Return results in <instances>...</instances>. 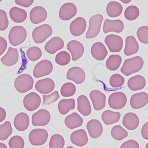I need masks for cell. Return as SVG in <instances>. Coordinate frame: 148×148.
Returning a JSON list of instances; mask_svg holds the SVG:
<instances>
[{
    "label": "cell",
    "instance_id": "6da1fadb",
    "mask_svg": "<svg viewBox=\"0 0 148 148\" xmlns=\"http://www.w3.org/2000/svg\"><path fill=\"white\" fill-rule=\"evenodd\" d=\"M144 60L140 56L127 59L121 69V72L125 76H129L135 73L139 72L143 68Z\"/></svg>",
    "mask_w": 148,
    "mask_h": 148
},
{
    "label": "cell",
    "instance_id": "7a4b0ae2",
    "mask_svg": "<svg viewBox=\"0 0 148 148\" xmlns=\"http://www.w3.org/2000/svg\"><path fill=\"white\" fill-rule=\"evenodd\" d=\"M34 79L29 74H24L18 76L14 83V88L20 93H25L33 87Z\"/></svg>",
    "mask_w": 148,
    "mask_h": 148
},
{
    "label": "cell",
    "instance_id": "3957f363",
    "mask_svg": "<svg viewBox=\"0 0 148 148\" xmlns=\"http://www.w3.org/2000/svg\"><path fill=\"white\" fill-rule=\"evenodd\" d=\"M27 31L21 26L12 27L9 34V40L13 46H17L22 44L27 38Z\"/></svg>",
    "mask_w": 148,
    "mask_h": 148
},
{
    "label": "cell",
    "instance_id": "277c9868",
    "mask_svg": "<svg viewBox=\"0 0 148 148\" xmlns=\"http://www.w3.org/2000/svg\"><path fill=\"white\" fill-rule=\"evenodd\" d=\"M103 20V16L100 14H96L90 18L89 27L86 35V39H92L99 34Z\"/></svg>",
    "mask_w": 148,
    "mask_h": 148
},
{
    "label": "cell",
    "instance_id": "5b68a950",
    "mask_svg": "<svg viewBox=\"0 0 148 148\" xmlns=\"http://www.w3.org/2000/svg\"><path fill=\"white\" fill-rule=\"evenodd\" d=\"M52 34V29L49 24H43L34 29L32 38L36 44L44 42Z\"/></svg>",
    "mask_w": 148,
    "mask_h": 148
},
{
    "label": "cell",
    "instance_id": "8992f818",
    "mask_svg": "<svg viewBox=\"0 0 148 148\" xmlns=\"http://www.w3.org/2000/svg\"><path fill=\"white\" fill-rule=\"evenodd\" d=\"M49 136L47 131L44 129H35L31 131L29 135V140L33 146L44 145Z\"/></svg>",
    "mask_w": 148,
    "mask_h": 148
},
{
    "label": "cell",
    "instance_id": "52a82bcc",
    "mask_svg": "<svg viewBox=\"0 0 148 148\" xmlns=\"http://www.w3.org/2000/svg\"><path fill=\"white\" fill-rule=\"evenodd\" d=\"M127 103V97L121 92L113 93L110 95L108 104L110 107L114 110H120L125 107Z\"/></svg>",
    "mask_w": 148,
    "mask_h": 148
},
{
    "label": "cell",
    "instance_id": "ba28073f",
    "mask_svg": "<svg viewBox=\"0 0 148 148\" xmlns=\"http://www.w3.org/2000/svg\"><path fill=\"white\" fill-rule=\"evenodd\" d=\"M53 65L49 60H42L36 64L33 70V76L36 78L47 76L52 72Z\"/></svg>",
    "mask_w": 148,
    "mask_h": 148
},
{
    "label": "cell",
    "instance_id": "9c48e42d",
    "mask_svg": "<svg viewBox=\"0 0 148 148\" xmlns=\"http://www.w3.org/2000/svg\"><path fill=\"white\" fill-rule=\"evenodd\" d=\"M51 116L49 111L40 109L34 113L32 116V125L34 126H46L51 121Z\"/></svg>",
    "mask_w": 148,
    "mask_h": 148
},
{
    "label": "cell",
    "instance_id": "30bf717a",
    "mask_svg": "<svg viewBox=\"0 0 148 148\" xmlns=\"http://www.w3.org/2000/svg\"><path fill=\"white\" fill-rule=\"evenodd\" d=\"M104 41L111 52H120L123 49V40L119 36L111 34L106 37Z\"/></svg>",
    "mask_w": 148,
    "mask_h": 148
},
{
    "label": "cell",
    "instance_id": "8fae6325",
    "mask_svg": "<svg viewBox=\"0 0 148 148\" xmlns=\"http://www.w3.org/2000/svg\"><path fill=\"white\" fill-rule=\"evenodd\" d=\"M40 103V96L35 92L30 93L24 98V106L26 109L30 112L35 111L39 108Z\"/></svg>",
    "mask_w": 148,
    "mask_h": 148
},
{
    "label": "cell",
    "instance_id": "7c38bea8",
    "mask_svg": "<svg viewBox=\"0 0 148 148\" xmlns=\"http://www.w3.org/2000/svg\"><path fill=\"white\" fill-rule=\"evenodd\" d=\"M93 108L96 111H100L106 106V95L98 90H93L89 94Z\"/></svg>",
    "mask_w": 148,
    "mask_h": 148
},
{
    "label": "cell",
    "instance_id": "4fadbf2b",
    "mask_svg": "<svg viewBox=\"0 0 148 148\" xmlns=\"http://www.w3.org/2000/svg\"><path fill=\"white\" fill-rule=\"evenodd\" d=\"M77 9L76 5L72 3H67L63 5L59 12V18L61 20H70L76 15Z\"/></svg>",
    "mask_w": 148,
    "mask_h": 148
},
{
    "label": "cell",
    "instance_id": "5bb4252c",
    "mask_svg": "<svg viewBox=\"0 0 148 148\" xmlns=\"http://www.w3.org/2000/svg\"><path fill=\"white\" fill-rule=\"evenodd\" d=\"M67 49L71 53L73 61H77L79 59L84 53V47L83 44L77 40L70 41L68 43Z\"/></svg>",
    "mask_w": 148,
    "mask_h": 148
},
{
    "label": "cell",
    "instance_id": "9a60e30c",
    "mask_svg": "<svg viewBox=\"0 0 148 148\" xmlns=\"http://www.w3.org/2000/svg\"><path fill=\"white\" fill-rule=\"evenodd\" d=\"M148 95L145 92L135 93L132 95L130 104L133 109H139L148 104Z\"/></svg>",
    "mask_w": 148,
    "mask_h": 148
},
{
    "label": "cell",
    "instance_id": "2e32d148",
    "mask_svg": "<svg viewBox=\"0 0 148 148\" xmlns=\"http://www.w3.org/2000/svg\"><path fill=\"white\" fill-rule=\"evenodd\" d=\"M86 28V19L82 17H77L71 22L70 25V31L71 34L75 37H78L84 33Z\"/></svg>",
    "mask_w": 148,
    "mask_h": 148
},
{
    "label": "cell",
    "instance_id": "e0dca14e",
    "mask_svg": "<svg viewBox=\"0 0 148 148\" xmlns=\"http://www.w3.org/2000/svg\"><path fill=\"white\" fill-rule=\"evenodd\" d=\"M66 77L68 79L73 81L76 84H81L86 79V73L81 68L73 67L68 71Z\"/></svg>",
    "mask_w": 148,
    "mask_h": 148
},
{
    "label": "cell",
    "instance_id": "ac0fdd59",
    "mask_svg": "<svg viewBox=\"0 0 148 148\" xmlns=\"http://www.w3.org/2000/svg\"><path fill=\"white\" fill-rule=\"evenodd\" d=\"M47 16L46 9L40 6L34 7L30 12V19L32 23L34 24H38L45 21Z\"/></svg>",
    "mask_w": 148,
    "mask_h": 148
},
{
    "label": "cell",
    "instance_id": "d6986e66",
    "mask_svg": "<svg viewBox=\"0 0 148 148\" xmlns=\"http://www.w3.org/2000/svg\"><path fill=\"white\" fill-rule=\"evenodd\" d=\"M55 88L54 81L51 78H46L37 81L35 88L37 91L42 94H47L51 92Z\"/></svg>",
    "mask_w": 148,
    "mask_h": 148
},
{
    "label": "cell",
    "instance_id": "ffe728a7",
    "mask_svg": "<svg viewBox=\"0 0 148 148\" xmlns=\"http://www.w3.org/2000/svg\"><path fill=\"white\" fill-rule=\"evenodd\" d=\"M123 29L124 24L121 20L120 19L111 20L106 19L104 23L103 30L105 34L111 32L120 33L123 30Z\"/></svg>",
    "mask_w": 148,
    "mask_h": 148
},
{
    "label": "cell",
    "instance_id": "44dd1931",
    "mask_svg": "<svg viewBox=\"0 0 148 148\" xmlns=\"http://www.w3.org/2000/svg\"><path fill=\"white\" fill-rule=\"evenodd\" d=\"M64 47V42L62 39L60 37H54L46 43L45 49L49 54H53Z\"/></svg>",
    "mask_w": 148,
    "mask_h": 148
},
{
    "label": "cell",
    "instance_id": "7402d4cb",
    "mask_svg": "<svg viewBox=\"0 0 148 148\" xmlns=\"http://www.w3.org/2000/svg\"><path fill=\"white\" fill-rule=\"evenodd\" d=\"M72 143L78 147H83L88 142V137L86 131L83 129L73 132L70 136Z\"/></svg>",
    "mask_w": 148,
    "mask_h": 148
},
{
    "label": "cell",
    "instance_id": "603a6c76",
    "mask_svg": "<svg viewBox=\"0 0 148 148\" xmlns=\"http://www.w3.org/2000/svg\"><path fill=\"white\" fill-rule=\"evenodd\" d=\"M19 54L17 49L10 47L6 54L1 58V61L4 65L10 67L15 65L17 62Z\"/></svg>",
    "mask_w": 148,
    "mask_h": 148
},
{
    "label": "cell",
    "instance_id": "cb8c5ba5",
    "mask_svg": "<svg viewBox=\"0 0 148 148\" xmlns=\"http://www.w3.org/2000/svg\"><path fill=\"white\" fill-rule=\"evenodd\" d=\"M89 136L92 138H99L103 132V126L101 123L97 120L89 121L86 125Z\"/></svg>",
    "mask_w": 148,
    "mask_h": 148
},
{
    "label": "cell",
    "instance_id": "d4e9b609",
    "mask_svg": "<svg viewBox=\"0 0 148 148\" xmlns=\"http://www.w3.org/2000/svg\"><path fill=\"white\" fill-rule=\"evenodd\" d=\"M91 53L93 57L96 60L102 61L106 58L108 51L103 43L96 42L91 47Z\"/></svg>",
    "mask_w": 148,
    "mask_h": 148
},
{
    "label": "cell",
    "instance_id": "484cf974",
    "mask_svg": "<svg viewBox=\"0 0 148 148\" xmlns=\"http://www.w3.org/2000/svg\"><path fill=\"white\" fill-rule=\"evenodd\" d=\"M29 117L25 113H19L14 119V126L18 131H24L27 130L29 125Z\"/></svg>",
    "mask_w": 148,
    "mask_h": 148
},
{
    "label": "cell",
    "instance_id": "4316f807",
    "mask_svg": "<svg viewBox=\"0 0 148 148\" xmlns=\"http://www.w3.org/2000/svg\"><path fill=\"white\" fill-rule=\"evenodd\" d=\"M123 124L129 130H133L138 127L139 119L134 113H127L123 118Z\"/></svg>",
    "mask_w": 148,
    "mask_h": 148
},
{
    "label": "cell",
    "instance_id": "83f0119b",
    "mask_svg": "<svg viewBox=\"0 0 148 148\" xmlns=\"http://www.w3.org/2000/svg\"><path fill=\"white\" fill-rule=\"evenodd\" d=\"M146 84V79L141 75H136L130 77L127 82L128 88L132 91L142 90L145 88Z\"/></svg>",
    "mask_w": 148,
    "mask_h": 148
},
{
    "label": "cell",
    "instance_id": "f1b7e54d",
    "mask_svg": "<svg viewBox=\"0 0 148 148\" xmlns=\"http://www.w3.org/2000/svg\"><path fill=\"white\" fill-rule=\"evenodd\" d=\"M139 49V46L135 37L130 36L125 39V46L124 53L126 56H130L136 53Z\"/></svg>",
    "mask_w": 148,
    "mask_h": 148
},
{
    "label": "cell",
    "instance_id": "f546056e",
    "mask_svg": "<svg viewBox=\"0 0 148 148\" xmlns=\"http://www.w3.org/2000/svg\"><path fill=\"white\" fill-rule=\"evenodd\" d=\"M77 110L84 116H88L91 113V107L88 99L85 95H81L77 98Z\"/></svg>",
    "mask_w": 148,
    "mask_h": 148
},
{
    "label": "cell",
    "instance_id": "4dcf8cb0",
    "mask_svg": "<svg viewBox=\"0 0 148 148\" xmlns=\"http://www.w3.org/2000/svg\"><path fill=\"white\" fill-rule=\"evenodd\" d=\"M83 118L77 113H73L66 117L65 124L68 128L73 130L82 126L83 123Z\"/></svg>",
    "mask_w": 148,
    "mask_h": 148
},
{
    "label": "cell",
    "instance_id": "1f68e13d",
    "mask_svg": "<svg viewBox=\"0 0 148 148\" xmlns=\"http://www.w3.org/2000/svg\"><path fill=\"white\" fill-rule=\"evenodd\" d=\"M10 18L14 22L20 23L24 22L27 17V12L24 10L17 7H13L9 12Z\"/></svg>",
    "mask_w": 148,
    "mask_h": 148
},
{
    "label": "cell",
    "instance_id": "d6a6232c",
    "mask_svg": "<svg viewBox=\"0 0 148 148\" xmlns=\"http://www.w3.org/2000/svg\"><path fill=\"white\" fill-rule=\"evenodd\" d=\"M121 116L120 112L106 110L102 113L101 118L103 123L107 125H109L118 123L120 121Z\"/></svg>",
    "mask_w": 148,
    "mask_h": 148
},
{
    "label": "cell",
    "instance_id": "836d02e7",
    "mask_svg": "<svg viewBox=\"0 0 148 148\" xmlns=\"http://www.w3.org/2000/svg\"><path fill=\"white\" fill-rule=\"evenodd\" d=\"M123 7L121 3L116 1H112L108 3L106 12L108 16L111 17H116L121 15Z\"/></svg>",
    "mask_w": 148,
    "mask_h": 148
},
{
    "label": "cell",
    "instance_id": "e575fe53",
    "mask_svg": "<svg viewBox=\"0 0 148 148\" xmlns=\"http://www.w3.org/2000/svg\"><path fill=\"white\" fill-rule=\"evenodd\" d=\"M76 103L74 99H62L59 101L58 105V109L59 113L63 115L66 114L70 110H74L75 108Z\"/></svg>",
    "mask_w": 148,
    "mask_h": 148
},
{
    "label": "cell",
    "instance_id": "d590c367",
    "mask_svg": "<svg viewBox=\"0 0 148 148\" xmlns=\"http://www.w3.org/2000/svg\"><path fill=\"white\" fill-rule=\"evenodd\" d=\"M121 62L122 58L121 56L118 54L111 55L106 61V67L110 71H116L120 67Z\"/></svg>",
    "mask_w": 148,
    "mask_h": 148
},
{
    "label": "cell",
    "instance_id": "8d00e7d4",
    "mask_svg": "<svg viewBox=\"0 0 148 148\" xmlns=\"http://www.w3.org/2000/svg\"><path fill=\"white\" fill-rule=\"evenodd\" d=\"M111 135L114 139L121 141L128 136V132L120 125L114 126L111 130Z\"/></svg>",
    "mask_w": 148,
    "mask_h": 148
},
{
    "label": "cell",
    "instance_id": "74e56055",
    "mask_svg": "<svg viewBox=\"0 0 148 148\" xmlns=\"http://www.w3.org/2000/svg\"><path fill=\"white\" fill-rule=\"evenodd\" d=\"M12 133V128L10 121H5L0 125V140L1 141L6 140Z\"/></svg>",
    "mask_w": 148,
    "mask_h": 148
},
{
    "label": "cell",
    "instance_id": "f35d334b",
    "mask_svg": "<svg viewBox=\"0 0 148 148\" xmlns=\"http://www.w3.org/2000/svg\"><path fill=\"white\" fill-rule=\"evenodd\" d=\"M76 91V88L73 84L66 83L61 88L60 93L62 96L65 97H69L74 95Z\"/></svg>",
    "mask_w": 148,
    "mask_h": 148
},
{
    "label": "cell",
    "instance_id": "ab89813d",
    "mask_svg": "<svg viewBox=\"0 0 148 148\" xmlns=\"http://www.w3.org/2000/svg\"><path fill=\"white\" fill-rule=\"evenodd\" d=\"M65 145V140L62 136L56 134L52 135L49 143L50 148H63Z\"/></svg>",
    "mask_w": 148,
    "mask_h": 148
},
{
    "label": "cell",
    "instance_id": "60d3db41",
    "mask_svg": "<svg viewBox=\"0 0 148 148\" xmlns=\"http://www.w3.org/2000/svg\"><path fill=\"white\" fill-rule=\"evenodd\" d=\"M139 14V10L137 7L135 5H130L125 10V16L126 19L132 21L136 19Z\"/></svg>",
    "mask_w": 148,
    "mask_h": 148
},
{
    "label": "cell",
    "instance_id": "b9f144b4",
    "mask_svg": "<svg viewBox=\"0 0 148 148\" xmlns=\"http://www.w3.org/2000/svg\"><path fill=\"white\" fill-rule=\"evenodd\" d=\"M26 56L31 61H36L42 57V52L39 47H33L27 50Z\"/></svg>",
    "mask_w": 148,
    "mask_h": 148
},
{
    "label": "cell",
    "instance_id": "7bdbcfd3",
    "mask_svg": "<svg viewBox=\"0 0 148 148\" xmlns=\"http://www.w3.org/2000/svg\"><path fill=\"white\" fill-rule=\"evenodd\" d=\"M71 60L70 55L68 52L62 51L59 52L56 56V62L57 64L61 66L67 65Z\"/></svg>",
    "mask_w": 148,
    "mask_h": 148
},
{
    "label": "cell",
    "instance_id": "ee69618b",
    "mask_svg": "<svg viewBox=\"0 0 148 148\" xmlns=\"http://www.w3.org/2000/svg\"><path fill=\"white\" fill-rule=\"evenodd\" d=\"M110 84L113 88H120L125 84V79L120 74H114L110 79Z\"/></svg>",
    "mask_w": 148,
    "mask_h": 148
},
{
    "label": "cell",
    "instance_id": "f6af8a7d",
    "mask_svg": "<svg viewBox=\"0 0 148 148\" xmlns=\"http://www.w3.org/2000/svg\"><path fill=\"white\" fill-rule=\"evenodd\" d=\"M137 36L140 42L144 44H148V27L142 26L137 31Z\"/></svg>",
    "mask_w": 148,
    "mask_h": 148
},
{
    "label": "cell",
    "instance_id": "bcb514c9",
    "mask_svg": "<svg viewBox=\"0 0 148 148\" xmlns=\"http://www.w3.org/2000/svg\"><path fill=\"white\" fill-rule=\"evenodd\" d=\"M24 144L23 139L18 135L12 137L9 140V145L10 148H23Z\"/></svg>",
    "mask_w": 148,
    "mask_h": 148
},
{
    "label": "cell",
    "instance_id": "7dc6e473",
    "mask_svg": "<svg viewBox=\"0 0 148 148\" xmlns=\"http://www.w3.org/2000/svg\"><path fill=\"white\" fill-rule=\"evenodd\" d=\"M42 97V105H49L57 101L60 98V95L58 91H55L49 95H43Z\"/></svg>",
    "mask_w": 148,
    "mask_h": 148
},
{
    "label": "cell",
    "instance_id": "c3c4849f",
    "mask_svg": "<svg viewBox=\"0 0 148 148\" xmlns=\"http://www.w3.org/2000/svg\"><path fill=\"white\" fill-rule=\"evenodd\" d=\"M9 20L7 13L5 10H0V30L2 31L5 30L9 26Z\"/></svg>",
    "mask_w": 148,
    "mask_h": 148
},
{
    "label": "cell",
    "instance_id": "681fc988",
    "mask_svg": "<svg viewBox=\"0 0 148 148\" xmlns=\"http://www.w3.org/2000/svg\"><path fill=\"white\" fill-rule=\"evenodd\" d=\"M121 148H139L140 146L137 142L133 140H129L123 143Z\"/></svg>",
    "mask_w": 148,
    "mask_h": 148
},
{
    "label": "cell",
    "instance_id": "f907efd6",
    "mask_svg": "<svg viewBox=\"0 0 148 148\" xmlns=\"http://www.w3.org/2000/svg\"><path fill=\"white\" fill-rule=\"evenodd\" d=\"M15 3L25 8H28L34 3V0H15Z\"/></svg>",
    "mask_w": 148,
    "mask_h": 148
},
{
    "label": "cell",
    "instance_id": "816d5d0a",
    "mask_svg": "<svg viewBox=\"0 0 148 148\" xmlns=\"http://www.w3.org/2000/svg\"><path fill=\"white\" fill-rule=\"evenodd\" d=\"M8 44L7 40L3 37H0V56H2L7 49Z\"/></svg>",
    "mask_w": 148,
    "mask_h": 148
},
{
    "label": "cell",
    "instance_id": "f5cc1de1",
    "mask_svg": "<svg viewBox=\"0 0 148 148\" xmlns=\"http://www.w3.org/2000/svg\"><path fill=\"white\" fill-rule=\"evenodd\" d=\"M141 134L144 139L148 140V123H146L142 127Z\"/></svg>",
    "mask_w": 148,
    "mask_h": 148
},
{
    "label": "cell",
    "instance_id": "db71d44e",
    "mask_svg": "<svg viewBox=\"0 0 148 148\" xmlns=\"http://www.w3.org/2000/svg\"><path fill=\"white\" fill-rule=\"evenodd\" d=\"M6 116H7V114H6L5 110L1 107L0 108V122L1 123L5 119Z\"/></svg>",
    "mask_w": 148,
    "mask_h": 148
}]
</instances>
